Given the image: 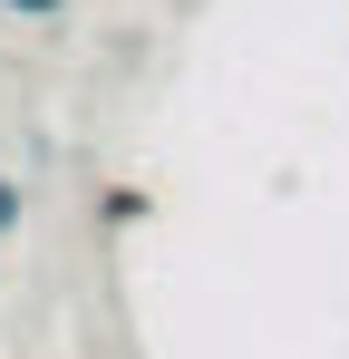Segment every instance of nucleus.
Instances as JSON below:
<instances>
[{
	"instance_id": "nucleus-1",
	"label": "nucleus",
	"mask_w": 349,
	"mask_h": 359,
	"mask_svg": "<svg viewBox=\"0 0 349 359\" xmlns=\"http://www.w3.org/2000/svg\"><path fill=\"white\" fill-rule=\"evenodd\" d=\"M0 10H20V20H58L68 0H0Z\"/></svg>"
},
{
	"instance_id": "nucleus-2",
	"label": "nucleus",
	"mask_w": 349,
	"mask_h": 359,
	"mask_svg": "<svg viewBox=\"0 0 349 359\" xmlns=\"http://www.w3.org/2000/svg\"><path fill=\"white\" fill-rule=\"evenodd\" d=\"M10 224H20V184L0 175V233H10Z\"/></svg>"
}]
</instances>
